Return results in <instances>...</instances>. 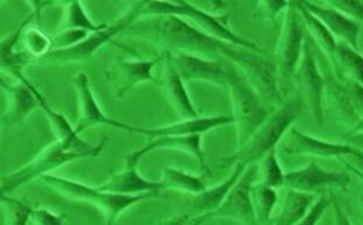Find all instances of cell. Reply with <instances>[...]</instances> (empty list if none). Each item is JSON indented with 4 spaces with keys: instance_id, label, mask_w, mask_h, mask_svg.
Wrapping results in <instances>:
<instances>
[{
    "instance_id": "6da1fadb",
    "label": "cell",
    "mask_w": 363,
    "mask_h": 225,
    "mask_svg": "<svg viewBox=\"0 0 363 225\" xmlns=\"http://www.w3.org/2000/svg\"><path fill=\"white\" fill-rule=\"evenodd\" d=\"M121 35L148 41L163 52H186L210 59L225 58L233 48V45L214 39L176 16H143Z\"/></svg>"
},
{
    "instance_id": "7a4b0ae2",
    "label": "cell",
    "mask_w": 363,
    "mask_h": 225,
    "mask_svg": "<svg viewBox=\"0 0 363 225\" xmlns=\"http://www.w3.org/2000/svg\"><path fill=\"white\" fill-rule=\"evenodd\" d=\"M45 186L50 187L54 192L65 199L72 201L88 202L96 207L103 214L106 225H114L118 217L126 212L130 207L147 200L161 197V194L147 193L140 195H121L101 190L98 187L89 186L79 181L68 178L60 177L55 174H47L40 178Z\"/></svg>"
},
{
    "instance_id": "3957f363",
    "label": "cell",
    "mask_w": 363,
    "mask_h": 225,
    "mask_svg": "<svg viewBox=\"0 0 363 225\" xmlns=\"http://www.w3.org/2000/svg\"><path fill=\"white\" fill-rule=\"evenodd\" d=\"M302 112V101L301 99L292 100L277 107L272 114H269L262 126L257 129V132L250 137V141L238 149L234 155L224 158L227 165L255 164L263 156L276 149V145L281 141L292 123L298 119Z\"/></svg>"
},
{
    "instance_id": "277c9868",
    "label": "cell",
    "mask_w": 363,
    "mask_h": 225,
    "mask_svg": "<svg viewBox=\"0 0 363 225\" xmlns=\"http://www.w3.org/2000/svg\"><path fill=\"white\" fill-rule=\"evenodd\" d=\"M157 16H181L183 19L191 20L190 23H194L198 29H201L214 39L220 40L230 45H238L241 48L250 49L253 52H261L257 43L243 39L230 29L228 14L213 16L183 0L145 1L140 18Z\"/></svg>"
},
{
    "instance_id": "5b68a950",
    "label": "cell",
    "mask_w": 363,
    "mask_h": 225,
    "mask_svg": "<svg viewBox=\"0 0 363 225\" xmlns=\"http://www.w3.org/2000/svg\"><path fill=\"white\" fill-rule=\"evenodd\" d=\"M227 87L233 110L232 116L237 127L238 149H240L262 126L269 114L257 91L232 63H227Z\"/></svg>"
},
{
    "instance_id": "8992f818",
    "label": "cell",
    "mask_w": 363,
    "mask_h": 225,
    "mask_svg": "<svg viewBox=\"0 0 363 225\" xmlns=\"http://www.w3.org/2000/svg\"><path fill=\"white\" fill-rule=\"evenodd\" d=\"M88 157L94 156L89 152L82 151L69 142L56 141L45 146L28 164L14 171L13 173L5 175L1 179V195L13 193L30 181L40 179L47 174H52V171L62 168L63 165Z\"/></svg>"
},
{
    "instance_id": "52a82bcc",
    "label": "cell",
    "mask_w": 363,
    "mask_h": 225,
    "mask_svg": "<svg viewBox=\"0 0 363 225\" xmlns=\"http://www.w3.org/2000/svg\"><path fill=\"white\" fill-rule=\"evenodd\" d=\"M145 1H136L126 13L116 20L113 23L107 25L106 28L90 33L83 41L70 47V48L54 49L45 59V63H54V64H77V63H86L90 62L96 52L106 45L112 42V40L117 35H121L135 20L141 16Z\"/></svg>"
},
{
    "instance_id": "ba28073f",
    "label": "cell",
    "mask_w": 363,
    "mask_h": 225,
    "mask_svg": "<svg viewBox=\"0 0 363 225\" xmlns=\"http://www.w3.org/2000/svg\"><path fill=\"white\" fill-rule=\"evenodd\" d=\"M225 58L237 67L261 99L277 107L284 103L276 64L263 57L261 52L234 45Z\"/></svg>"
},
{
    "instance_id": "9c48e42d",
    "label": "cell",
    "mask_w": 363,
    "mask_h": 225,
    "mask_svg": "<svg viewBox=\"0 0 363 225\" xmlns=\"http://www.w3.org/2000/svg\"><path fill=\"white\" fill-rule=\"evenodd\" d=\"M301 21L302 19L295 1H289L282 30L276 48V68L281 81L284 84H288L295 76L296 69L302 58L305 39Z\"/></svg>"
},
{
    "instance_id": "30bf717a",
    "label": "cell",
    "mask_w": 363,
    "mask_h": 225,
    "mask_svg": "<svg viewBox=\"0 0 363 225\" xmlns=\"http://www.w3.org/2000/svg\"><path fill=\"white\" fill-rule=\"evenodd\" d=\"M164 59V54L152 59H128L116 57L110 68L105 71V79L112 85L118 98H123L134 87L143 83H157L154 77L156 65Z\"/></svg>"
},
{
    "instance_id": "8fae6325",
    "label": "cell",
    "mask_w": 363,
    "mask_h": 225,
    "mask_svg": "<svg viewBox=\"0 0 363 225\" xmlns=\"http://www.w3.org/2000/svg\"><path fill=\"white\" fill-rule=\"evenodd\" d=\"M257 179V165L247 166L240 179L234 185L224 202L206 219H232L245 225H257L250 190Z\"/></svg>"
},
{
    "instance_id": "7c38bea8",
    "label": "cell",
    "mask_w": 363,
    "mask_h": 225,
    "mask_svg": "<svg viewBox=\"0 0 363 225\" xmlns=\"http://www.w3.org/2000/svg\"><path fill=\"white\" fill-rule=\"evenodd\" d=\"M74 84L78 99V117L75 127L77 134L81 135L85 130L97 126H108L133 132L134 126L110 117L101 110V105L91 88L88 74L85 72H78L74 78Z\"/></svg>"
},
{
    "instance_id": "4fadbf2b",
    "label": "cell",
    "mask_w": 363,
    "mask_h": 225,
    "mask_svg": "<svg viewBox=\"0 0 363 225\" xmlns=\"http://www.w3.org/2000/svg\"><path fill=\"white\" fill-rule=\"evenodd\" d=\"M296 84L305 98L308 108L311 110L313 119L318 125H323L324 112H323V98H324V78L318 70L315 55L312 50L310 40L305 39L303 47L302 58L296 69Z\"/></svg>"
},
{
    "instance_id": "5bb4252c",
    "label": "cell",
    "mask_w": 363,
    "mask_h": 225,
    "mask_svg": "<svg viewBox=\"0 0 363 225\" xmlns=\"http://www.w3.org/2000/svg\"><path fill=\"white\" fill-rule=\"evenodd\" d=\"M324 96L341 121L357 126L363 116L362 85L350 79H328L325 81Z\"/></svg>"
},
{
    "instance_id": "9a60e30c",
    "label": "cell",
    "mask_w": 363,
    "mask_h": 225,
    "mask_svg": "<svg viewBox=\"0 0 363 225\" xmlns=\"http://www.w3.org/2000/svg\"><path fill=\"white\" fill-rule=\"evenodd\" d=\"M168 54L185 84L198 81L227 87V63L186 52Z\"/></svg>"
},
{
    "instance_id": "2e32d148",
    "label": "cell",
    "mask_w": 363,
    "mask_h": 225,
    "mask_svg": "<svg viewBox=\"0 0 363 225\" xmlns=\"http://www.w3.org/2000/svg\"><path fill=\"white\" fill-rule=\"evenodd\" d=\"M0 86L6 97V110L1 116L4 127L18 126L30 116L33 110L40 108L39 100L33 92L30 81L21 74L14 83L6 78L0 79Z\"/></svg>"
},
{
    "instance_id": "e0dca14e",
    "label": "cell",
    "mask_w": 363,
    "mask_h": 225,
    "mask_svg": "<svg viewBox=\"0 0 363 225\" xmlns=\"http://www.w3.org/2000/svg\"><path fill=\"white\" fill-rule=\"evenodd\" d=\"M160 149H172V150H179V151L185 152L188 155L192 156L199 164V168L203 171L204 175H211V171L208 168L205 159V152L201 148V135L191 136H172V137H157L148 142V144L145 145L143 149L130 152L127 156L126 168H135L139 164L141 158L145 157L147 154L160 150Z\"/></svg>"
},
{
    "instance_id": "ac0fdd59",
    "label": "cell",
    "mask_w": 363,
    "mask_h": 225,
    "mask_svg": "<svg viewBox=\"0 0 363 225\" xmlns=\"http://www.w3.org/2000/svg\"><path fill=\"white\" fill-rule=\"evenodd\" d=\"M283 151L286 155H310L318 157H340V156H354L361 158L363 156L360 150L352 145L337 144L331 142L321 141L312 136L299 132L298 129L291 128L289 132L288 139L283 145Z\"/></svg>"
},
{
    "instance_id": "d6986e66",
    "label": "cell",
    "mask_w": 363,
    "mask_h": 225,
    "mask_svg": "<svg viewBox=\"0 0 363 225\" xmlns=\"http://www.w3.org/2000/svg\"><path fill=\"white\" fill-rule=\"evenodd\" d=\"M284 179V186L289 187V190L308 194H315L326 187L346 188L350 183V178L346 174L323 170L315 161H311L301 170L288 172Z\"/></svg>"
},
{
    "instance_id": "ffe728a7",
    "label": "cell",
    "mask_w": 363,
    "mask_h": 225,
    "mask_svg": "<svg viewBox=\"0 0 363 225\" xmlns=\"http://www.w3.org/2000/svg\"><path fill=\"white\" fill-rule=\"evenodd\" d=\"M164 54V69H163L162 78L159 84L162 87L163 93L172 110L179 114L182 120H191L199 117V112L194 106L191 98L189 96L185 83L176 70L175 65L172 64L168 52Z\"/></svg>"
},
{
    "instance_id": "44dd1931",
    "label": "cell",
    "mask_w": 363,
    "mask_h": 225,
    "mask_svg": "<svg viewBox=\"0 0 363 225\" xmlns=\"http://www.w3.org/2000/svg\"><path fill=\"white\" fill-rule=\"evenodd\" d=\"M234 123L232 115L199 116L197 119L182 120L179 122L172 123L168 126L157 127V128H143L133 127V132L147 136L150 139L157 137H172V136L201 135L211 129L227 126Z\"/></svg>"
},
{
    "instance_id": "7402d4cb",
    "label": "cell",
    "mask_w": 363,
    "mask_h": 225,
    "mask_svg": "<svg viewBox=\"0 0 363 225\" xmlns=\"http://www.w3.org/2000/svg\"><path fill=\"white\" fill-rule=\"evenodd\" d=\"M101 190L121 195H140L147 193H162L161 181L148 180L135 168H126L121 172H111L110 179L97 186Z\"/></svg>"
},
{
    "instance_id": "603a6c76",
    "label": "cell",
    "mask_w": 363,
    "mask_h": 225,
    "mask_svg": "<svg viewBox=\"0 0 363 225\" xmlns=\"http://www.w3.org/2000/svg\"><path fill=\"white\" fill-rule=\"evenodd\" d=\"M302 3L313 16H317L318 19L324 23L332 34L340 36L350 47L357 49V36H359L360 28L353 19H350L337 8L318 6L310 1H302Z\"/></svg>"
},
{
    "instance_id": "cb8c5ba5",
    "label": "cell",
    "mask_w": 363,
    "mask_h": 225,
    "mask_svg": "<svg viewBox=\"0 0 363 225\" xmlns=\"http://www.w3.org/2000/svg\"><path fill=\"white\" fill-rule=\"evenodd\" d=\"M246 168V165L240 163L234 165L233 171L226 180L218 183L217 186L212 188H206L203 193L195 195L191 202L192 210L199 214L198 216H208L216 212L220 207L221 203L224 202L230 190L240 179Z\"/></svg>"
},
{
    "instance_id": "d4e9b609",
    "label": "cell",
    "mask_w": 363,
    "mask_h": 225,
    "mask_svg": "<svg viewBox=\"0 0 363 225\" xmlns=\"http://www.w3.org/2000/svg\"><path fill=\"white\" fill-rule=\"evenodd\" d=\"M315 201V194L289 190L281 207V212L272 225L297 224L308 214Z\"/></svg>"
},
{
    "instance_id": "484cf974",
    "label": "cell",
    "mask_w": 363,
    "mask_h": 225,
    "mask_svg": "<svg viewBox=\"0 0 363 225\" xmlns=\"http://www.w3.org/2000/svg\"><path fill=\"white\" fill-rule=\"evenodd\" d=\"M299 16L304 23L305 27L308 29V34L311 39L315 41V45L321 49V52L331 59L332 64H334V58H335V52H337V43L334 41L333 34H332L324 23L318 19L317 16L310 12L306 7L303 5L302 1H295Z\"/></svg>"
},
{
    "instance_id": "4316f807",
    "label": "cell",
    "mask_w": 363,
    "mask_h": 225,
    "mask_svg": "<svg viewBox=\"0 0 363 225\" xmlns=\"http://www.w3.org/2000/svg\"><path fill=\"white\" fill-rule=\"evenodd\" d=\"M19 48L38 63L54 50V41L40 27L30 26L28 23L20 38Z\"/></svg>"
},
{
    "instance_id": "83f0119b",
    "label": "cell",
    "mask_w": 363,
    "mask_h": 225,
    "mask_svg": "<svg viewBox=\"0 0 363 225\" xmlns=\"http://www.w3.org/2000/svg\"><path fill=\"white\" fill-rule=\"evenodd\" d=\"M333 65L340 77L347 76L350 81L363 86V57L355 52V49L345 43H339Z\"/></svg>"
},
{
    "instance_id": "f1b7e54d",
    "label": "cell",
    "mask_w": 363,
    "mask_h": 225,
    "mask_svg": "<svg viewBox=\"0 0 363 225\" xmlns=\"http://www.w3.org/2000/svg\"><path fill=\"white\" fill-rule=\"evenodd\" d=\"M164 190H179L184 193L198 195L203 193L208 187L204 181V177H197L179 168H164L161 179Z\"/></svg>"
},
{
    "instance_id": "f546056e",
    "label": "cell",
    "mask_w": 363,
    "mask_h": 225,
    "mask_svg": "<svg viewBox=\"0 0 363 225\" xmlns=\"http://www.w3.org/2000/svg\"><path fill=\"white\" fill-rule=\"evenodd\" d=\"M107 23H94L86 13L81 1H68L65 5V13L60 23L57 32L76 29L94 33L106 28Z\"/></svg>"
},
{
    "instance_id": "4dcf8cb0",
    "label": "cell",
    "mask_w": 363,
    "mask_h": 225,
    "mask_svg": "<svg viewBox=\"0 0 363 225\" xmlns=\"http://www.w3.org/2000/svg\"><path fill=\"white\" fill-rule=\"evenodd\" d=\"M254 212L259 224H267L272 219V212L277 202V193L272 187L255 181L250 190Z\"/></svg>"
},
{
    "instance_id": "1f68e13d",
    "label": "cell",
    "mask_w": 363,
    "mask_h": 225,
    "mask_svg": "<svg viewBox=\"0 0 363 225\" xmlns=\"http://www.w3.org/2000/svg\"><path fill=\"white\" fill-rule=\"evenodd\" d=\"M284 178H286V173L283 172L282 168L279 165L276 149H272V151L263 156L259 161V165H257L259 183H264L267 186L276 190V188L284 186V183H286Z\"/></svg>"
},
{
    "instance_id": "d6a6232c",
    "label": "cell",
    "mask_w": 363,
    "mask_h": 225,
    "mask_svg": "<svg viewBox=\"0 0 363 225\" xmlns=\"http://www.w3.org/2000/svg\"><path fill=\"white\" fill-rule=\"evenodd\" d=\"M1 206L5 225H28L33 209L30 206L9 195H1Z\"/></svg>"
},
{
    "instance_id": "836d02e7",
    "label": "cell",
    "mask_w": 363,
    "mask_h": 225,
    "mask_svg": "<svg viewBox=\"0 0 363 225\" xmlns=\"http://www.w3.org/2000/svg\"><path fill=\"white\" fill-rule=\"evenodd\" d=\"M67 215L55 214L45 208H33L30 212L28 225H65Z\"/></svg>"
},
{
    "instance_id": "e575fe53",
    "label": "cell",
    "mask_w": 363,
    "mask_h": 225,
    "mask_svg": "<svg viewBox=\"0 0 363 225\" xmlns=\"http://www.w3.org/2000/svg\"><path fill=\"white\" fill-rule=\"evenodd\" d=\"M289 1L284 0H268V1H259L257 4V12L254 16L257 19L272 21L275 23L276 16L282 10H286Z\"/></svg>"
},
{
    "instance_id": "d590c367",
    "label": "cell",
    "mask_w": 363,
    "mask_h": 225,
    "mask_svg": "<svg viewBox=\"0 0 363 225\" xmlns=\"http://www.w3.org/2000/svg\"><path fill=\"white\" fill-rule=\"evenodd\" d=\"M90 32L86 30H76V29H68V30H62L57 32L52 41H54V49L70 48L77 43L81 42Z\"/></svg>"
},
{
    "instance_id": "8d00e7d4",
    "label": "cell",
    "mask_w": 363,
    "mask_h": 225,
    "mask_svg": "<svg viewBox=\"0 0 363 225\" xmlns=\"http://www.w3.org/2000/svg\"><path fill=\"white\" fill-rule=\"evenodd\" d=\"M331 202V199H328V197H325V195H321V197L312 204L308 214L296 225H317L318 221L321 219V216L326 212V209L330 207Z\"/></svg>"
},
{
    "instance_id": "74e56055",
    "label": "cell",
    "mask_w": 363,
    "mask_h": 225,
    "mask_svg": "<svg viewBox=\"0 0 363 225\" xmlns=\"http://www.w3.org/2000/svg\"><path fill=\"white\" fill-rule=\"evenodd\" d=\"M332 6L337 11H342L344 14L352 19L359 20L363 23V3L355 1V0H339V1H331Z\"/></svg>"
},
{
    "instance_id": "f35d334b",
    "label": "cell",
    "mask_w": 363,
    "mask_h": 225,
    "mask_svg": "<svg viewBox=\"0 0 363 225\" xmlns=\"http://www.w3.org/2000/svg\"><path fill=\"white\" fill-rule=\"evenodd\" d=\"M334 207V215H335V225H352L347 215L345 214L344 210L341 209L340 204L337 203V200H332Z\"/></svg>"
},
{
    "instance_id": "ab89813d",
    "label": "cell",
    "mask_w": 363,
    "mask_h": 225,
    "mask_svg": "<svg viewBox=\"0 0 363 225\" xmlns=\"http://www.w3.org/2000/svg\"><path fill=\"white\" fill-rule=\"evenodd\" d=\"M189 215H175L170 216L168 219H163L159 225H188Z\"/></svg>"
},
{
    "instance_id": "60d3db41",
    "label": "cell",
    "mask_w": 363,
    "mask_h": 225,
    "mask_svg": "<svg viewBox=\"0 0 363 225\" xmlns=\"http://www.w3.org/2000/svg\"><path fill=\"white\" fill-rule=\"evenodd\" d=\"M348 141L350 142V144L353 145L354 148H357V150H363V132H355V134L350 136Z\"/></svg>"
},
{
    "instance_id": "b9f144b4",
    "label": "cell",
    "mask_w": 363,
    "mask_h": 225,
    "mask_svg": "<svg viewBox=\"0 0 363 225\" xmlns=\"http://www.w3.org/2000/svg\"><path fill=\"white\" fill-rule=\"evenodd\" d=\"M206 221H208V219H206L205 216H197V217H196L191 223H189L188 225H201L203 223L206 222Z\"/></svg>"
},
{
    "instance_id": "7bdbcfd3",
    "label": "cell",
    "mask_w": 363,
    "mask_h": 225,
    "mask_svg": "<svg viewBox=\"0 0 363 225\" xmlns=\"http://www.w3.org/2000/svg\"><path fill=\"white\" fill-rule=\"evenodd\" d=\"M347 168H350V170L353 171L354 173L357 174V177H360L361 179H362L363 181V172L361 170H359V168H354V166H352V165L347 164Z\"/></svg>"
},
{
    "instance_id": "ee69618b",
    "label": "cell",
    "mask_w": 363,
    "mask_h": 225,
    "mask_svg": "<svg viewBox=\"0 0 363 225\" xmlns=\"http://www.w3.org/2000/svg\"><path fill=\"white\" fill-rule=\"evenodd\" d=\"M354 132H363V116L362 119L360 120V122L357 123V126L354 128Z\"/></svg>"
},
{
    "instance_id": "f6af8a7d",
    "label": "cell",
    "mask_w": 363,
    "mask_h": 225,
    "mask_svg": "<svg viewBox=\"0 0 363 225\" xmlns=\"http://www.w3.org/2000/svg\"><path fill=\"white\" fill-rule=\"evenodd\" d=\"M361 206H362V209H363V195H362V197H361Z\"/></svg>"
},
{
    "instance_id": "bcb514c9",
    "label": "cell",
    "mask_w": 363,
    "mask_h": 225,
    "mask_svg": "<svg viewBox=\"0 0 363 225\" xmlns=\"http://www.w3.org/2000/svg\"><path fill=\"white\" fill-rule=\"evenodd\" d=\"M270 225H272V224H270Z\"/></svg>"
}]
</instances>
